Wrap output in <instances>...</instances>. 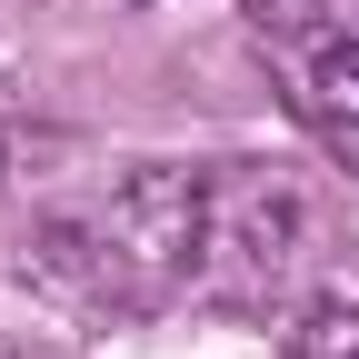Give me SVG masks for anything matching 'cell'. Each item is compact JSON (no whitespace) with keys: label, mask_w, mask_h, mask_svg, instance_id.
Listing matches in <instances>:
<instances>
[{"label":"cell","mask_w":359,"mask_h":359,"mask_svg":"<svg viewBox=\"0 0 359 359\" xmlns=\"http://www.w3.org/2000/svg\"><path fill=\"white\" fill-rule=\"evenodd\" d=\"M100 250H110V269H120L140 299L200 280V269H210V180H190V170L120 180L110 210H100Z\"/></svg>","instance_id":"cell-1"},{"label":"cell","mask_w":359,"mask_h":359,"mask_svg":"<svg viewBox=\"0 0 359 359\" xmlns=\"http://www.w3.org/2000/svg\"><path fill=\"white\" fill-rule=\"evenodd\" d=\"M269 50H280V70H290L309 120L359 130V0H309L299 20L269 30Z\"/></svg>","instance_id":"cell-2"},{"label":"cell","mask_w":359,"mask_h":359,"mask_svg":"<svg viewBox=\"0 0 359 359\" xmlns=\"http://www.w3.org/2000/svg\"><path fill=\"white\" fill-rule=\"evenodd\" d=\"M290 359H359V309H349V299H320V309L290 330Z\"/></svg>","instance_id":"cell-3"}]
</instances>
